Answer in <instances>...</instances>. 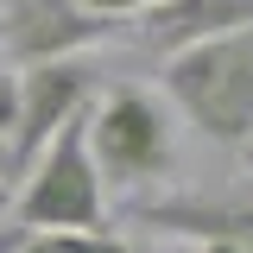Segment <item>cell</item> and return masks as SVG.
I'll return each instance as SVG.
<instances>
[{
	"instance_id": "6da1fadb",
	"label": "cell",
	"mask_w": 253,
	"mask_h": 253,
	"mask_svg": "<svg viewBox=\"0 0 253 253\" xmlns=\"http://www.w3.org/2000/svg\"><path fill=\"white\" fill-rule=\"evenodd\" d=\"M165 95L209 146H253V26L165 57Z\"/></svg>"
},
{
	"instance_id": "7a4b0ae2",
	"label": "cell",
	"mask_w": 253,
	"mask_h": 253,
	"mask_svg": "<svg viewBox=\"0 0 253 253\" xmlns=\"http://www.w3.org/2000/svg\"><path fill=\"white\" fill-rule=\"evenodd\" d=\"M89 158L101 171V190H152L177 171V139H171V114L152 89L139 83H114V89L89 101Z\"/></svg>"
},
{
	"instance_id": "3957f363",
	"label": "cell",
	"mask_w": 253,
	"mask_h": 253,
	"mask_svg": "<svg viewBox=\"0 0 253 253\" xmlns=\"http://www.w3.org/2000/svg\"><path fill=\"white\" fill-rule=\"evenodd\" d=\"M13 228H108V190H101V171L89 158V114H76L70 126L51 133V146L26 165V177L13 190Z\"/></svg>"
},
{
	"instance_id": "277c9868",
	"label": "cell",
	"mask_w": 253,
	"mask_h": 253,
	"mask_svg": "<svg viewBox=\"0 0 253 253\" xmlns=\"http://www.w3.org/2000/svg\"><path fill=\"white\" fill-rule=\"evenodd\" d=\"M121 19H101L76 0H0V63L32 70V63L83 57L89 44L114 38Z\"/></svg>"
},
{
	"instance_id": "5b68a950",
	"label": "cell",
	"mask_w": 253,
	"mask_h": 253,
	"mask_svg": "<svg viewBox=\"0 0 253 253\" xmlns=\"http://www.w3.org/2000/svg\"><path fill=\"white\" fill-rule=\"evenodd\" d=\"M95 89H101V76H95V63H83V57H57V63L19 70V133H13V165H19V177H26L32 158L51 146L57 126H70L76 114H89Z\"/></svg>"
},
{
	"instance_id": "8992f818",
	"label": "cell",
	"mask_w": 253,
	"mask_h": 253,
	"mask_svg": "<svg viewBox=\"0 0 253 253\" xmlns=\"http://www.w3.org/2000/svg\"><path fill=\"white\" fill-rule=\"evenodd\" d=\"M133 215L158 228V234H184V241H221V247L253 253V177L221 190H171V196H146Z\"/></svg>"
},
{
	"instance_id": "52a82bcc",
	"label": "cell",
	"mask_w": 253,
	"mask_h": 253,
	"mask_svg": "<svg viewBox=\"0 0 253 253\" xmlns=\"http://www.w3.org/2000/svg\"><path fill=\"white\" fill-rule=\"evenodd\" d=\"M241 26H253V0H152L133 19V44L146 57H171L184 44H203Z\"/></svg>"
},
{
	"instance_id": "ba28073f",
	"label": "cell",
	"mask_w": 253,
	"mask_h": 253,
	"mask_svg": "<svg viewBox=\"0 0 253 253\" xmlns=\"http://www.w3.org/2000/svg\"><path fill=\"white\" fill-rule=\"evenodd\" d=\"M13 253H139V247L121 241V234H108V228H95V234H83V228H38Z\"/></svg>"
},
{
	"instance_id": "9c48e42d",
	"label": "cell",
	"mask_w": 253,
	"mask_h": 253,
	"mask_svg": "<svg viewBox=\"0 0 253 253\" xmlns=\"http://www.w3.org/2000/svg\"><path fill=\"white\" fill-rule=\"evenodd\" d=\"M13 133H19V70L0 63V139L13 146Z\"/></svg>"
},
{
	"instance_id": "30bf717a",
	"label": "cell",
	"mask_w": 253,
	"mask_h": 253,
	"mask_svg": "<svg viewBox=\"0 0 253 253\" xmlns=\"http://www.w3.org/2000/svg\"><path fill=\"white\" fill-rule=\"evenodd\" d=\"M76 6H89V13H101V19H139L152 0H76Z\"/></svg>"
},
{
	"instance_id": "8fae6325",
	"label": "cell",
	"mask_w": 253,
	"mask_h": 253,
	"mask_svg": "<svg viewBox=\"0 0 253 253\" xmlns=\"http://www.w3.org/2000/svg\"><path fill=\"white\" fill-rule=\"evenodd\" d=\"M0 184L19 190V165H13V146H6V139H0Z\"/></svg>"
},
{
	"instance_id": "7c38bea8",
	"label": "cell",
	"mask_w": 253,
	"mask_h": 253,
	"mask_svg": "<svg viewBox=\"0 0 253 253\" xmlns=\"http://www.w3.org/2000/svg\"><path fill=\"white\" fill-rule=\"evenodd\" d=\"M19 241H26V228H0V253H13Z\"/></svg>"
},
{
	"instance_id": "4fadbf2b",
	"label": "cell",
	"mask_w": 253,
	"mask_h": 253,
	"mask_svg": "<svg viewBox=\"0 0 253 253\" xmlns=\"http://www.w3.org/2000/svg\"><path fill=\"white\" fill-rule=\"evenodd\" d=\"M203 253H241V247H221V241H203Z\"/></svg>"
},
{
	"instance_id": "5bb4252c",
	"label": "cell",
	"mask_w": 253,
	"mask_h": 253,
	"mask_svg": "<svg viewBox=\"0 0 253 253\" xmlns=\"http://www.w3.org/2000/svg\"><path fill=\"white\" fill-rule=\"evenodd\" d=\"M6 209H13V190H6V184H0V215H6Z\"/></svg>"
}]
</instances>
